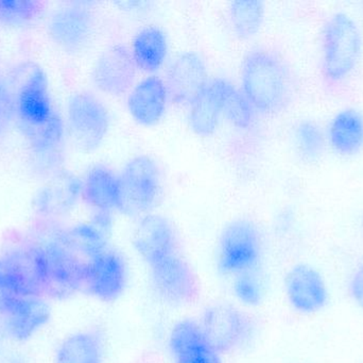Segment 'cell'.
Here are the masks:
<instances>
[{"mask_svg":"<svg viewBox=\"0 0 363 363\" xmlns=\"http://www.w3.org/2000/svg\"><path fill=\"white\" fill-rule=\"evenodd\" d=\"M264 4L262 1H233L228 18L233 31L241 40H249L259 32L264 23Z\"/></svg>","mask_w":363,"mask_h":363,"instance_id":"24","label":"cell"},{"mask_svg":"<svg viewBox=\"0 0 363 363\" xmlns=\"http://www.w3.org/2000/svg\"><path fill=\"white\" fill-rule=\"evenodd\" d=\"M262 234L252 222L237 220L228 224L219 239L218 271L224 276L257 272L262 259Z\"/></svg>","mask_w":363,"mask_h":363,"instance_id":"5","label":"cell"},{"mask_svg":"<svg viewBox=\"0 0 363 363\" xmlns=\"http://www.w3.org/2000/svg\"><path fill=\"white\" fill-rule=\"evenodd\" d=\"M136 70L131 51L123 45H113L96 61L93 70L94 82L104 93L123 95L134 87Z\"/></svg>","mask_w":363,"mask_h":363,"instance_id":"15","label":"cell"},{"mask_svg":"<svg viewBox=\"0 0 363 363\" xmlns=\"http://www.w3.org/2000/svg\"><path fill=\"white\" fill-rule=\"evenodd\" d=\"M233 292L245 306H257L264 296V286L256 272L243 273L233 279Z\"/></svg>","mask_w":363,"mask_h":363,"instance_id":"29","label":"cell"},{"mask_svg":"<svg viewBox=\"0 0 363 363\" xmlns=\"http://www.w3.org/2000/svg\"><path fill=\"white\" fill-rule=\"evenodd\" d=\"M125 259L112 247H106L87 261L83 291L104 303L118 300L127 287Z\"/></svg>","mask_w":363,"mask_h":363,"instance_id":"12","label":"cell"},{"mask_svg":"<svg viewBox=\"0 0 363 363\" xmlns=\"http://www.w3.org/2000/svg\"><path fill=\"white\" fill-rule=\"evenodd\" d=\"M83 200L97 212L121 211V189L119 175L104 164L87 170L81 183Z\"/></svg>","mask_w":363,"mask_h":363,"instance_id":"20","label":"cell"},{"mask_svg":"<svg viewBox=\"0 0 363 363\" xmlns=\"http://www.w3.org/2000/svg\"><path fill=\"white\" fill-rule=\"evenodd\" d=\"M294 140L298 155L305 161H317L325 149L326 136L313 119H302L294 128Z\"/></svg>","mask_w":363,"mask_h":363,"instance_id":"27","label":"cell"},{"mask_svg":"<svg viewBox=\"0 0 363 363\" xmlns=\"http://www.w3.org/2000/svg\"><path fill=\"white\" fill-rule=\"evenodd\" d=\"M226 79H209L200 95L189 106L188 125L199 136H211L223 119V92Z\"/></svg>","mask_w":363,"mask_h":363,"instance_id":"19","label":"cell"},{"mask_svg":"<svg viewBox=\"0 0 363 363\" xmlns=\"http://www.w3.org/2000/svg\"><path fill=\"white\" fill-rule=\"evenodd\" d=\"M46 289V259L42 246L23 247L0 256V294L43 298Z\"/></svg>","mask_w":363,"mask_h":363,"instance_id":"3","label":"cell"},{"mask_svg":"<svg viewBox=\"0 0 363 363\" xmlns=\"http://www.w3.org/2000/svg\"><path fill=\"white\" fill-rule=\"evenodd\" d=\"M347 292L352 302L363 313V260L354 269L350 276Z\"/></svg>","mask_w":363,"mask_h":363,"instance_id":"30","label":"cell"},{"mask_svg":"<svg viewBox=\"0 0 363 363\" xmlns=\"http://www.w3.org/2000/svg\"><path fill=\"white\" fill-rule=\"evenodd\" d=\"M68 128L77 144L93 151L104 142L110 129V113L96 96L76 93L67 104Z\"/></svg>","mask_w":363,"mask_h":363,"instance_id":"9","label":"cell"},{"mask_svg":"<svg viewBox=\"0 0 363 363\" xmlns=\"http://www.w3.org/2000/svg\"><path fill=\"white\" fill-rule=\"evenodd\" d=\"M6 363H27L23 357L18 355L11 356Z\"/></svg>","mask_w":363,"mask_h":363,"instance_id":"32","label":"cell"},{"mask_svg":"<svg viewBox=\"0 0 363 363\" xmlns=\"http://www.w3.org/2000/svg\"><path fill=\"white\" fill-rule=\"evenodd\" d=\"M55 363H104V340L99 332L85 330L62 341Z\"/></svg>","mask_w":363,"mask_h":363,"instance_id":"23","label":"cell"},{"mask_svg":"<svg viewBox=\"0 0 363 363\" xmlns=\"http://www.w3.org/2000/svg\"><path fill=\"white\" fill-rule=\"evenodd\" d=\"M208 81V72L202 58L194 53H184L170 64L165 83L172 102L190 106Z\"/></svg>","mask_w":363,"mask_h":363,"instance_id":"16","label":"cell"},{"mask_svg":"<svg viewBox=\"0 0 363 363\" xmlns=\"http://www.w3.org/2000/svg\"><path fill=\"white\" fill-rule=\"evenodd\" d=\"M40 80L31 81L23 87L19 99V112L23 121L31 125H44L53 117L48 94Z\"/></svg>","mask_w":363,"mask_h":363,"instance_id":"25","label":"cell"},{"mask_svg":"<svg viewBox=\"0 0 363 363\" xmlns=\"http://www.w3.org/2000/svg\"><path fill=\"white\" fill-rule=\"evenodd\" d=\"M200 326L220 354L241 349L253 336L251 319L228 304L211 305L205 309Z\"/></svg>","mask_w":363,"mask_h":363,"instance_id":"8","label":"cell"},{"mask_svg":"<svg viewBox=\"0 0 363 363\" xmlns=\"http://www.w3.org/2000/svg\"><path fill=\"white\" fill-rule=\"evenodd\" d=\"M241 91L260 114L285 110L294 93V75L277 53L257 49L247 55L240 70Z\"/></svg>","mask_w":363,"mask_h":363,"instance_id":"1","label":"cell"},{"mask_svg":"<svg viewBox=\"0 0 363 363\" xmlns=\"http://www.w3.org/2000/svg\"><path fill=\"white\" fill-rule=\"evenodd\" d=\"M256 112L241 89L226 80L223 92V119L237 129H249L255 121Z\"/></svg>","mask_w":363,"mask_h":363,"instance_id":"26","label":"cell"},{"mask_svg":"<svg viewBox=\"0 0 363 363\" xmlns=\"http://www.w3.org/2000/svg\"><path fill=\"white\" fill-rule=\"evenodd\" d=\"M48 31L53 42L68 53L86 48L95 31L93 13L80 4L57 9L49 19Z\"/></svg>","mask_w":363,"mask_h":363,"instance_id":"13","label":"cell"},{"mask_svg":"<svg viewBox=\"0 0 363 363\" xmlns=\"http://www.w3.org/2000/svg\"><path fill=\"white\" fill-rule=\"evenodd\" d=\"M6 338H8V336H6L4 325H2L1 321H0V354H1L2 350H4V341H6Z\"/></svg>","mask_w":363,"mask_h":363,"instance_id":"31","label":"cell"},{"mask_svg":"<svg viewBox=\"0 0 363 363\" xmlns=\"http://www.w3.org/2000/svg\"><path fill=\"white\" fill-rule=\"evenodd\" d=\"M42 12L40 2L0 1V23L6 27H28L40 18Z\"/></svg>","mask_w":363,"mask_h":363,"instance_id":"28","label":"cell"},{"mask_svg":"<svg viewBox=\"0 0 363 363\" xmlns=\"http://www.w3.org/2000/svg\"><path fill=\"white\" fill-rule=\"evenodd\" d=\"M131 55L136 67L147 72H157L167 59V36L157 26L143 28L134 36Z\"/></svg>","mask_w":363,"mask_h":363,"instance_id":"22","label":"cell"},{"mask_svg":"<svg viewBox=\"0 0 363 363\" xmlns=\"http://www.w3.org/2000/svg\"><path fill=\"white\" fill-rule=\"evenodd\" d=\"M363 40L357 21L345 12L328 17L322 31L321 77L330 89L353 74L362 58Z\"/></svg>","mask_w":363,"mask_h":363,"instance_id":"2","label":"cell"},{"mask_svg":"<svg viewBox=\"0 0 363 363\" xmlns=\"http://www.w3.org/2000/svg\"><path fill=\"white\" fill-rule=\"evenodd\" d=\"M169 347L174 363H222L221 354L194 320H183L174 326Z\"/></svg>","mask_w":363,"mask_h":363,"instance_id":"17","label":"cell"},{"mask_svg":"<svg viewBox=\"0 0 363 363\" xmlns=\"http://www.w3.org/2000/svg\"><path fill=\"white\" fill-rule=\"evenodd\" d=\"M284 291L289 306L303 315L321 313L330 303V290L322 273L311 264L292 266L284 279Z\"/></svg>","mask_w":363,"mask_h":363,"instance_id":"11","label":"cell"},{"mask_svg":"<svg viewBox=\"0 0 363 363\" xmlns=\"http://www.w3.org/2000/svg\"><path fill=\"white\" fill-rule=\"evenodd\" d=\"M50 315V306L42 296L0 294V321L12 340H29L48 323Z\"/></svg>","mask_w":363,"mask_h":363,"instance_id":"10","label":"cell"},{"mask_svg":"<svg viewBox=\"0 0 363 363\" xmlns=\"http://www.w3.org/2000/svg\"><path fill=\"white\" fill-rule=\"evenodd\" d=\"M134 249L146 266L181 251L178 236L166 217L149 213L140 217L132 237Z\"/></svg>","mask_w":363,"mask_h":363,"instance_id":"14","label":"cell"},{"mask_svg":"<svg viewBox=\"0 0 363 363\" xmlns=\"http://www.w3.org/2000/svg\"><path fill=\"white\" fill-rule=\"evenodd\" d=\"M169 99L165 81L152 75L132 87L128 96V110L136 123L150 127L163 119Z\"/></svg>","mask_w":363,"mask_h":363,"instance_id":"18","label":"cell"},{"mask_svg":"<svg viewBox=\"0 0 363 363\" xmlns=\"http://www.w3.org/2000/svg\"><path fill=\"white\" fill-rule=\"evenodd\" d=\"M328 140L339 155L355 156L363 149V114L357 109L339 111L328 126Z\"/></svg>","mask_w":363,"mask_h":363,"instance_id":"21","label":"cell"},{"mask_svg":"<svg viewBox=\"0 0 363 363\" xmlns=\"http://www.w3.org/2000/svg\"><path fill=\"white\" fill-rule=\"evenodd\" d=\"M147 268L151 286L163 302L172 306H187L200 296L196 275L182 251L157 260Z\"/></svg>","mask_w":363,"mask_h":363,"instance_id":"7","label":"cell"},{"mask_svg":"<svg viewBox=\"0 0 363 363\" xmlns=\"http://www.w3.org/2000/svg\"><path fill=\"white\" fill-rule=\"evenodd\" d=\"M42 247L46 259V296L66 298L83 291L89 260L70 245L65 236Z\"/></svg>","mask_w":363,"mask_h":363,"instance_id":"6","label":"cell"},{"mask_svg":"<svg viewBox=\"0 0 363 363\" xmlns=\"http://www.w3.org/2000/svg\"><path fill=\"white\" fill-rule=\"evenodd\" d=\"M121 189V212L144 217L152 212L162 196L161 170L148 156L130 159L119 174Z\"/></svg>","mask_w":363,"mask_h":363,"instance_id":"4","label":"cell"}]
</instances>
